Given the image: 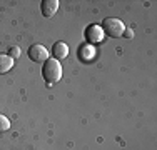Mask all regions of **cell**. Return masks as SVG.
Returning a JSON list of instances; mask_svg holds the SVG:
<instances>
[{"label": "cell", "instance_id": "obj_1", "mask_svg": "<svg viewBox=\"0 0 157 150\" xmlns=\"http://www.w3.org/2000/svg\"><path fill=\"white\" fill-rule=\"evenodd\" d=\"M42 75L45 78L47 85H55L62 78V65L57 58H48L44 62Z\"/></svg>", "mask_w": 157, "mask_h": 150}, {"label": "cell", "instance_id": "obj_2", "mask_svg": "<svg viewBox=\"0 0 157 150\" xmlns=\"http://www.w3.org/2000/svg\"><path fill=\"white\" fill-rule=\"evenodd\" d=\"M102 30H104V33H107L109 37L117 39V37H122V33H124V30H125V25L122 24L119 18H105V20L102 22Z\"/></svg>", "mask_w": 157, "mask_h": 150}, {"label": "cell", "instance_id": "obj_3", "mask_svg": "<svg viewBox=\"0 0 157 150\" xmlns=\"http://www.w3.org/2000/svg\"><path fill=\"white\" fill-rule=\"evenodd\" d=\"M27 54H29V57H30V60H33V62H37V63L48 60V50L44 47V45H40V43L32 45V47L29 48Z\"/></svg>", "mask_w": 157, "mask_h": 150}, {"label": "cell", "instance_id": "obj_4", "mask_svg": "<svg viewBox=\"0 0 157 150\" xmlns=\"http://www.w3.org/2000/svg\"><path fill=\"white\" fill-rule=\"evenodd\" d=\"M85 37L90 43H97L104 39V30L99 25H89L87 30H85Z\"/></svg>", "mask_w": 157, "mask_h": 150}, {"label": "cell", "instance_id": "obj_5", "mask_svg": "<svg viewBox=\"0 0 157 150\" xmlns=\"http://www.w3.org/2000/svg\"><path fill=\"white\" fill-rule=\"evenodd\" d=\"M40 9H42L44 17H47V18L54 17L55 12L59 10V0H44Z\"/></svg>", "mask_w": 157, "mask_h": 150}, {"label": "cell", "instance_id": "obj_6", "mask_svg": "<svg viewBox=\"0 0 157 150\" xmlns=\"http://www.w3.org/2000/svg\"><path fill=\"white\" fill-rule=\"evenodd\" d=\"M54 57L55 58H67V55H69V47H67V43H63V42H57V43H54Z\"/></svg>", "mask_w": 157, "mask_h": 150}, {"label": "cell", "instance_id": "obj_7", "mask_svg": "<svg viewBox=\"0 0 157 150\" xmlns=\"http://www.w3.org/2000/svg\"><path fill=\"white\" fill-rule=\"evenodd\" d=\"M13 67V58L9 54H0V73H7Z\"/></svg>", "mask_w": 157, "mask_h": 150}, {"label": "cell", "instance_id": "obj_8", "mask_svg": "<svg viewBox=\"0 0 157 150\" xmlns=\"http://www.w3.org/2000/svg\"><path fill=\"white\" fill-rule=\"evenodd\" d=\"M78 55H80L84 60H90L95 55V50H94L92 45H85V47H82L80 50H78Z\"/></svg>", "mask_w": 157, "mask_h": 150}, {"label": "cell", "instance_id": "obj_9", "mask_svg": "<svg viewBox=\"0 0 157 150\" xmlns=\"http://www.w3.org/2000/svg\"><path fill=\"white\" fill-rule=\"evenodd\" d=\"M9 129H10V120L5 115L0 114V132H7Z\"/></svg>", "mask_w": 157, "mask_h": 150}, {"label": "cell", "instance_id": "obj_10", "mask_svg": "<svg viewBox=\"0 0 157 150\" xmlns=\"http://www.w3.org/2000/svg\"><path fill=\"white\" fill-rule=\"evenodd\" d=\"M20 47H17V45H13V47H10V50H9V57H12V58H18L20 57Z\"/></svg>", "mask_w": 157, "mask_h": 150}, {"label": "cell", "instance_id": "obj_11", "mask_svg": "<svg viewBox=\"0 0 157 150\" xmlns=\"http://www.w3.org/2000/svg\"><path fill=\"white\" fill-rule=\"evenodd\" d=\"M122 35H124L125 39H132V37H134V32H132V30H129V28H125Z\"/></svg>", "mask_w": 157, "mask_h": 150}]
</instances>
